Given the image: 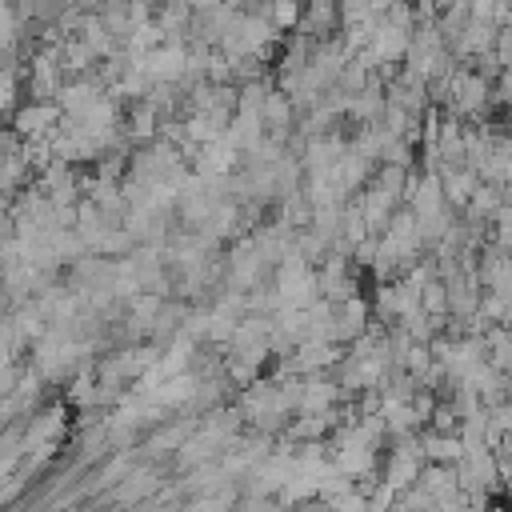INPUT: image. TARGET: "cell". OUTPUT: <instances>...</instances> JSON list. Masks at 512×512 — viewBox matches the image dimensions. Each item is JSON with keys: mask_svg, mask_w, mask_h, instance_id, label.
<instances>
[{"mask_svg": "<svg viewBox=\"0 0 512 512\" xmlns=\"http://www.w3.org/2000/svg\"><path fill=\"white\" fill-rule=\"evenodd\" d=\"M16 132L24 140H52L60 132V104L48 100H32L28 108L16 112Z\"/></svg>", "mask_w": 512, "mask_h": 512, "instance_id": "6da1fadb", "label": "cell"}, {"mask_svg": "<svg viewBox=\"0 0 512 512\" xmlns=\"http://www.w3.org/2000/svg\"><path fill=\"white\" fill-rule=\"evenodd\" d=\"M104 100V84L100 80H92V76H76V80H68L64 88H60V96H56V104L68 112V116H88L96 104Z\"/></svg>", "mask_w": 512, "mask_h": 512, "instance_id": "7a4b0ae2", "label": "cell"}, {"mask_svg": "<svg viewBox=\"0 0 512 512\" xmlns=\"http://www.w3.org/2000/svg\"><path fill=\"white\" fill-rule=\"evenodd\" d=\"M260 16H268L276 28H300L304 8H300V0H268V8Z\"/></svg>", "mask_w": 512, "mask_h": 512, "instance_id": "3957f363", "label": "cell"}, {"mask_svg": "<svg viewBox=\"0 0 512 512\" xmlns=\"http://www.w3.org/2000/svg\"><path fill=\"white\" fill-rule=\"evenodd\" d=\"M288 120H292V100H288V96H280V92H268L264 124H268L272 132H284V128H288Z\"/></svg>", "mask_w": 512, "mask_h": 512, "instance_id": "277c9868", "label": "cell"}, {"mask_svg": "<svg viewBox=\"0 0 512 512\" xmlns=\"http://www.w3.org/2000/svg\"><path fill=\"white\" fill-rule=\"evenodd\" d=\"M428 452H432L436 460H460V456H464L460 440H452V436H432V440H428Z\"/></svg>", "mask_w": 512, "mask_h": 512, "instance_id": "5b68a950", "label": "cell"}, {"mask_svg": "<svg viewBox=\"0 0 512 512\" xmlns=\"http://www.w3.org/2000/svg\"><path fill=\"white\" fill-rule=\"evenodd\" d=\"M472 208H476V212H496V208H500V196H496V188H476V196H472Z\"/></svg>", "mask_w": 512, "mask_h": 512, "instance_id": "8992f818", "label": "cell"}, {"mask_svg": "<svg viewBox=\"0 0 512 512\" xmlns=\"http://www.w3.org/2000/svg\"><path fill=\"white\" fill-rule=\"evenodd\" d=\"M496 56H500L504 68H512V24L500 28V36H496Z\"/></svg>", "mask_w": 512, "mask_h": 512, "instance_id": "52a82bcc", "label": "cell"}, {"mask_svg": "<svg viewBox=\"0 0 512 512\" xmlns=\"http://www.w3.org/2000/svg\"><path fill=\"white\" fill-rule=\"evenodd\" d=\"M192 4V12H212V8H220V4H232V0H188Z\"/></svg>", "mask_w": 512, "mask_h": 512, "instance_id": "ba28073f", "label": "cell"}]
</instances>
